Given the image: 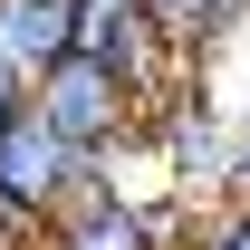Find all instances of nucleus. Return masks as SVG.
Here are the masks:
<instances>
[{
	"mask_svg": "<svg viewBox=\"0 0 250 250\" xmlns=\"http://www.w3.org/2000/svg\"><path fill=\"white\" fill-rule=\"evenodd\" d=\"M29 106L58 125V135H67V145H77L87 164H96V173H125V164L145 154V125H154V106L125 87L106 58H87V48L48 67V77L29 87Z\"/></svg>",
	"mask_w": 250,
	"mask_h": 250,
	"instance_id": "1",
	"label": "nucleus"
},
{
	"mask_svg": "<svg viewBox=\"0 0 250 250\" xmlns=\"http://www.w3.org/2000/svg\"><path fill=\"white\" fill-rule=\"evenodd\" d=\"M231 106H212V87L202 77H183V87L154 106V125H145V164H154V192H173V202H221V183H231Z\"/></svg>",
	"mask_w": 250,
	"mask_h": 250,
	"instance_id": "2",
	"label": "nucleus"
},
{
	"mask_svg": "<svg viewBox=\"0 0 250 250\" xmlns=\"http://www.w3.org/2000/svg\"><path fill=\"white\" fill-rule=\"evenodd\" d=\"M183 221H192V202H173V192H135L125 173H96V183L77 192L29 250H183Z\"/></svg>",
	"mask_w": 250,
	"mask_h": 250,
	"instance_id": "3",
	"label": "nucleus"
},
{
	"mask_svg": "<svg viewBox=\"0 0 250 250\" xmlns=\"http://www.w3.org/2000/svg\"><path fill=\"white\" fill-rule=\"evenodd\" d=\"M87 183H96V164L77 154V145H67L39 106H20V116L0 125V212L20 221L29 241H39V231H48V221H58Z\"/></svg>",
	"mask_w": 250,
	"mask_h": 250,
	"instance_id": "4",
	"label": "nucleus"
},
{
	"mask_svg": "<svg viewBox=\"0 0 250 250\" xmlns=\"http://www.w3.org/2000/svg\"><path fill=\"white\" fill-rule=\"evenodd\" d=\"M0 48L29 67V87L58 58H77V0H0Z\"/></svg>",
	"mask_w": 250,
	"mask_h": 250,
	"instance_id": "5",
	"label": "nucleus"
},
{
	"mask_svg": "<svg viewBox=\"0 0 250 250\" xmlns=\"http://www.w3.org/2000/svg\"><path fill=\"white\" fill-rule=\"evenodd\" d=\"M154 20H164V39L183 48V67H202L221 39H241V29H250L241 0H154Z\"/></svg>",
	"mask_w": 250,
	"mask_h": 250,
	"instance_id": "6",
	"label": "nucleus"
},
{
	"mask_svg": "<svg viewBox=\"0 0 250 250\" xmlns=\"http://www.w3.org/2000/svg\"><path fill=\"white\" fill-rule=\"evenodd\" d=\"M183 250H250V202H202L183 221Z\"/></svg>",
	"mask_w": 250,
	"mask_h": 250,
	"instance_id": "7",
	"label": "nucleus"
},
{
	"mask_svg": "<svg viewBox=\"0 0 250 250\" xmlns=\"http://www.w3.org/2000/svg\"><path fill=\"white\" fill-rule=\"evenodd\" d=\"M221 202H250V116L231 125V183H221Z\"/></svg>",
	"mask_w": 250,
	"mask_h": 250,
	"instance_id": "8",
	"label": "nucleus"
},
{
	"mask_svg": "<svg viewBox=\"0 0 250 250\" xmlns=\"http://www.w3.org/2000/svg\"><path fill=\"white\" fill-rule=\"evenodd\" d=\"M20 106H29V67H20V58H10V48H0V125L20 116Z\"/></svg>",
	"mask_w": 250,
	"mask_h": 250,
	"instance_id": "9",
	"label": "nucleus"
},
{
	"mask_svg": "<svg viewBox=\"0 0 250 250\" xmlns=\"http://www.w3.org/2000/svg\"><path fill=\"white\" fill-rule=\"evenodd\" d=\"M0 250H29V231H20V221H10V212H0Z\"/></svg>",
	"mask_w": 250,
	"mask_h": 250,
	"instance_id": "10",
	"label": "nucleus"
},
{
	"mask_svg": "<svg viewBox=\"0 0 250 250\" xmlns=\"http://www.w3.org/2000/svg\"><path fill=\"white\" fill-rule=\"evenodd\" d=\"M241 20H250V0H241Z\"/></svg>",
	"mask_w": 250,
	"mask_h": 250,
	"instance_id": "11",
	"label": "nucleus"
}]
</instances>
